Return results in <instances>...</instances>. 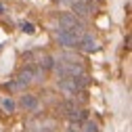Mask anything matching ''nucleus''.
<instances>
[{
    "mask_svg": "<svg viewBox=\"0 0 132 132\" xmlns=\"http://www.w3.org/2000/svg\"><path fill=\"white\" fill-rule=\"evenodd\" d=\"M53 71L59 76V80L78 78V76H82V73H86L80 61H63V59H57V61H55V69H53Z\"/></svg>",
    "mask_w": 132,
    "mask_h": 132,
    "instance_id": "f257e3e1",
    "label": "nucleus"
},
{
    "mask_svg": "<svg viewBox=\"0 0 132 132\" xmlns=\"http://www.w3.org/2000/svg\"><path fill=\"white\" fill-rule=\"evenodd\" d=\"M84 25H78V27H71V29H59L57 31V40L63 48H76L84 36Z\"/></svg>",
    "mask_w": 132,
    "mask_h": 132,
    "instance_id": "f03ea898",
    "label": "nucleus"
},
{
    "mask_svg": "<svg viewBox=\"0 0 132 132\" xmlns=\"http://www.w3.org/2000/svg\"><path fill=\"white\" fill-rule=\"evenodd\" d=\"M19 84V88L23 90L25 86H29V84H34V65H27V67H23V69H19V73H17V80H15Z\"/></svg>",
    "mask_w": 132,
    "mask_h": 132,
    "instance_id": "7ed1b4c3",
    "label": "nucleus"
},
{
    "mask_svg": "<svg viewBox=\"0 0 132 132\" xmlns=\"http://www.w3.org/2000/svg\"><path fill=\"white\" fill-rule=\"evenodd\" d=\"M71 6H73V17L76 19H86L88 17V15L92 13V6H90V2H84V0H73V2H71Z\"/></svg>",
    "mask_w": 132,
    "mask_h": 132,
    "instance_id": "20e7f679",
    "label": "nucleus"
},
{
    "mask_svg": "<svg viewBox=\"0 0 132 132\" xmlns=\"http://www.w3.org/2000/svg\"><path fill=\"white\" fill-rule=\"evenodd\" d=\"M59 25H61V29H71V27H78V25H84L80 19H76L71 13H63V15H59Z\"/></svg>",
    "mask_w": 132,
    "mask_h": 132,
    "instance_id": "39448f33",
    "label": "nucleus"
},
{
    "mask_svg": "<svg viewBox=\"0 0 132 132\" xmlns=\"http://www.w3.org/2000/svg\"><path fill=\"white\" fill-rule=\"evenodd\" d=\"M57 86H59V90H61L63 94H67L69 98L78 94V90H76V84H73V78H65V80H59V82H57Z\"/></svg>",
    "mask_w": 132,
    "mask_h": 132,
    "instance_id": "423d86ee",
    "label": "nucleus"
},
{
    "mask_svg": "<svg viewBox=\"0 0 132 132\" xmlns=\"http://www.w3.org/2000/svg\"><path fill=\"white\" fill-rule=\"evenodd\" d=\"M84 53H94V51H98V46H96V40L90 36V34H84L82 36V40H80V44H78Z\"/></svg>",
    "mask_w": 132,
    "mask_h": 132,
    "instance_id": "0eeeda50",
    "label": "nucleus"
},
{
    "mask_svg": "<svg viewBox=\"0 0 132 132\" xmlns=\"http://www.w3.org/2000/svg\"><path fill=\"white\" fill-rule=\"evenodd\" d=\"M21 107L27 109V111H36V109H38V96L25 92V94L21 96Z\"/></svg>",
    "mask_w": 132,
    "mask_h": 132,
    "instance_id": "6e6552de",
    "label": "nucleus"
},
{
    "mask_svg": "<svg viewBox=\"0 0 132 132\" xmlns=\"http://www.w3.org/2000/svg\"><path fill=\"white\" fill-rule=\"evenodd\" d=\"M73 84H76V90L78 92H84L88 88V84H90V76L88 73H82V76L73 78Z\"/></svg>",
    "mask_w": 132,
    "mask_h": 132,
    "instance_id": "1a4fd4ad",
    "label": "nucleus"
},
{
    "mask_svg": "<svg viewBox=\"0 0 132 132\" xmlns=\"http://www.w3.org/2000/svg\"><path fill=\"white\" fill-rule=\"evenodd\" d=\"M38 67H40L42 71H53V69H55V57H51V55H42V59H40V63H38Z\"/></svg>",
    "mask_w": 132,
    "mask_h": 132,
    "instance_id": "9d476101",
    "label": "nucleus"
},
{
    "mask_svg": "<svg viewBox=\"0 0 132 132\" xmlns=\"http://www.w3.org/2000/svg\"><path fill=\"white\" fill-rule=\"evenodd\" d=\"M69 122H73V124H78V122H88V111L86 109H76V111H71L69 115Z\"/></svg>",
    "mask_w": 132,
    "mask_h": 132,
    "instance_id": "9b49d317",
    "label": "nucleus"
},
{
    "mask_svg": "<svg viewBox=\"0 0 132 132\" xmlns=\"http://www.w3.org/2000/svg\"><path fill=\"white\" fill-rule=\"evenodd\" d=\"M2 109H4V111H9V113H13V111H15V101H13L11 96H4V98H2Z\"/></svg>",
    "mask_w": 132,
    "mask_h": 132,
    "instance_id": "f8f14e48",
    "label": "nucleus"
},
{
    "mask_svg": "<svg viewBox=\"0 0 132 132\" xmlns=\"http://www.w3.org/2000/svg\"><path fill=\"white\" fill-rule=\"evenodd\" d=\"M80 132H98V128H96L94 122H86L84 124V130H80Z\"/></svg>",
    "mask_w": 132,
    "mask_h": 132,
    "instance_id": "ddd939ff",
    "label": "nucleus"
},
{
    "mask_svg": "<svg viewBox=\"0 0 132 132\" xmlns=\"http://www.w3.org/2000/svg\"><path fill=\"white\" fill-rule=\"evenodd\" d=\"M21 29L25 31V34H34V31H36V27L31 25L29 21H23V23H21Z\"/></svg>",
    "mask_w": 132,
    "mask_h": 132,
    "instance_id": "4468645a",
    "label": "nucleus"
},
{
    "mask_svg": "<svg viewBox=\"0 0 132 132\" xmlns=\"http://www.w3.org/2000/svg\"><path fill=\"white\" fill-rule=\"evenodd\" d=\"M2 88H6V90H21L19 84H17L15 80H13V82H6V84H2Z\"/></svg>",
    "mask_w": 132,
    "mask_h": 132,
    "instance_id": "2eb2a0df",
    "label": "nucleus"
},
{
    "mask_svg": "<svg viewBox=\"0 0 132 132\" xmlns=\"http://www.w3.org/2000/svg\"><path fill=\"white\" fill-rule=\"evenodd\" d=\"M55 2H59V4H71L73 0H55Z\"/></svg>",
    "mask_w": 132,
    "mask_h": 132,
    "instance_id": "dca6fc26",
    "label": "nucleus"
},
{
    "mask_svg": "<svg viewBox=\"0 0 132 132\" xmlns=\"http://www.w3.org/2000/svg\"><path fill=\"white\" fill-rule=\"evenodd\" d=\"M67 132H80V128H78V126H69V130H67Z\"/></svg>",
    "mask_w": 132,
    "mask_h": 132,
    "instance_id": "f3484780",
    "label": "nucleus"
},
{
    "mask_svg": "<svg viewBox=\"0 0 132 132\" xmlns=\"http://www.w3.org/2000/svg\"><path fill=\"white\" fill-rule=\"evenodd\" d=\"M2 13H4V4H2V2H0V15H2Z\"/></svg>",
    "mask_w": 132,
    "mask_h": 132,
    "instance_id": "a211bd4d",
    "label": "nucleus"
},
{
    "mask_svg": "<svg viewBox=\"0 0 132 132\" xmlns=\"http://www.w3.org/2000/svg\"><path fill=\"white\" fill-rule=\"evenodd\" d=\"M84 2H90V0H84Z\"/></svg>",
    "mask_w": 132,
    "mask_h": 132,
    "instance_id": "6ab92c4d",
    "label": "nucleus"
}]
</instances>
